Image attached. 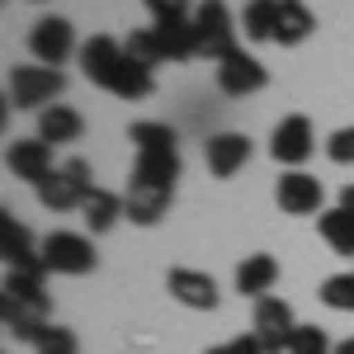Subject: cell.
<instances>
[{
    "mask_svg": "<svg viewBox=\"0 0 354 354\" xmlns=\"http://www.w3.org/2000/svg\"><path fill=\"white\" fill-rule=\"evenodd\" d=\"M81 71H85L90 85L109 90L118 100H147V95L156 90V76H151L118 38H109V33H95V38L81 43Z\"/></svg>",
    "mask_w": 354,
    "mask_h": 354,
    "instance_id": "obj_1",
    "label": "cell"
},
{
    "mask_svg": "<svg viewBox=\"0 0 354 354\" xmlns=\"http://www.w3.org/2000/svg\"><path fill=\"white\" fill-rule=\"evenodd\" d=\"M95 189H100V185L90 180V165H85L81 156H71L62 170H53V175L38 185V203H43L48 213H81V203Z\"/></svg>",
    "mask_w": 354,
    "mask_h": 354,
    "instance_id": "obj_2",
    "label": "cell"
},
{
    "mask_svg": "<svg viewBox=\"0 0 354 354\" xmlns=\"http://www.w3.org/2000/svg\"><path fill=\"white\" fill-rule=\"evenodd\" d=\"M194 38H198V57H208V62H227L241 48L236 43V19H232L227 0H203L194 10Z\"/></svg>",
    "mask_w": 354,
    "mask_h": 354,
    "instance_id": "obj_3",
    "label": "cell"
},
{
    "mask_svg": "<svg viewBox=\"0 0 354 354\" xmlns=\"http://www.w3.org/2000/svg\"><path fill=\"white\" fill-rule=\"evenodd\" d=\"M66 90V76L57 66H15L10 71V109H48Z\"/></svg>",
    "mask_w": 354,
    "mask_h": 354,
    "instance_id": "obj_4",
    "label": "cell"
},
{
    "mask_svg": "<svg viewBox=\"0 0 354 354\" xmlns=\"http://www.w3.org/2000/svg\"><path fill=\"white\" fill-rule=\"evenodd\" d=\"M43 265H48V274L81 279V274H95L100 255H95V241L81 232H53V236H43Z\"/></svg>",
    "mask_w": 354,
    "mask_h": 354,
    "instance_id": "obj_5",
    "label": "cell"
},
{
    "mask_svg": "<svg viewBox=\"0 0 354 354\" xmlns=\"http://www.w3.org/2000/svg\"><path fill=\"white\" fill-rule=\"evenodd\" d=\"M312 151H317V133H312V118H307V113H288V118L274 123L270 156L283 165V170H298Z\"/></svg>",
    "mask_w": 354,
    "mask_h": 354,
    "instance_id": "obj_6",
    "label": "cell"
},
{
    "mask_svg": "<svg viewBox=\"0 0 354 354\" xmlns=\"http://www.w3.org/2000/svg\"><path fill=\"white\" fill-rule=\"evenodd\" d=\"M28 53H33L38 66H57V71H62V62L76 53V28H71V19L43 15L38 24L28 28Z\"/></svg>",
    "mask_w": 354,
    "mask_h": 354,
    "instance_id": "obj_7",
    "label": "cell"
},
{
    "mask_svg": "<svg viewBox=\"0 0 354 354\" xmlns=\"http://www.w3.org/2000/svg\"><path fill=\"white\" fill-rule=\"evenodd\" d=\"M293 330H298V322H293V307L283 298H260L255 302V322H250V335L265 345L270 354H283L288 350V340H293Z\"/></svg>",
    "mask_w": 354,
    "mask_h": 354,
    "instance_id": "obj_8",
    "label": "cell"
},
{
    "mask_svg": "<svg viewBox=\"0 0 354 354\" xmlns=\"http://www.w3.org/2000/svg\"><path fill=\"white\" fill-rule=\"evenodd\" d=\"M322 180L307 175V170H283L279 185H274V203L288 213V218H312V213H326L322 208Z\"/></svg>",
    "mask_w": 354,
    "mask_h": 354,
    "instance_id": "obj_9",
    "label": "cell"
},
{
    "mask_svg": "<svg viewBox=\"0 0 354 354\" xmlns=\"http://www.w3.org/2000/svg\"><path fill=\"white\" fill-rule=\"evenodd\" d=\"M270 85V71H265V62L260 57H250L245 48L218 62V90L222 95H232V100H245V95H260Z\"/></svg>",
    "mask_w": 354,
    "mask_h": 354,
    "instance_id": "obj_10",
    "label": "cell"
},
{
    "mask_svg": "<svg viewBox=\"0 0 354 354\" xmlns=\"http://www.w3.org/2000/svg\"><path fill=\"white\" fill-rule=\"evenodd\" d=\"M170 203H175V185H156V180H128V194H123L128 222H137V227H156V222L170 213Z\"/></svg>",
    "mask_w": 354,
    "mask_h": 354,
    "instance_id": "obj_11",
    "label": "cell"
},
{
    "mask_svg": "<svg viewBox=\"0 0 354 354\" xmlns=\"http://www.w3.org/2000/svg\"><path fill=\"white\" fill-rule=\"evenodd\" d=\"M5 165H10V175H19L28 180L33 189L53 175V147L43 142V137H19V142H10V151H5Z\"/></svg>",
    "mask_w": 354,
    "mask_h": 354,
    "instance_id": "obj_12",
    "label": "cell"
},
{
    "mask_svg": "<svg viewBox=\"0 0 354 354\" xmlns=\"http://www.w3.org/2000/svg\"><path fill=\"white\" fill-rule=\"evenodd\" d=\"M165 288H170V298L180 302V307H189V312H213L222 298L213 274H203V270H170L165 274Z\"/></svg>",
    "mask_w": 354,
    "mask_h": 354,
    "instance_id": "obj_13",
    "label": "cell"
},
{
    "mask_svg": "<svg viewBox=\"0 0 354 354\" xmlns=\"http://www.w3.org/2000/svg\"><path fill=\"white\" fill-rule=\"evenodd\" d=\"M0 255L10 270H48L43 265V245H33L28 227L15 213H0Z\"/></svg>",
    "mask_w": 354,
    "mask_h": 354,
    "instance_id": "obj_14",
    "label": "cell"
},
{
    "mask_svg": "<svg viewBox=\"0 0 354 354\" xmlns=\"http://www.w3.org/2000/svg\"><path fill=\"white\" fill-rule=\"evenodd\" d=\"M203 161H208V170H213L218 180H232V175L245 170V161H250V137H245V133H218V137H208Z\"/></svg>",
    "mask_w": 354,
    "mask_h": 354,
    "instance_id": "obj_15",
    "label": "cell"
},
{
    "mask_svg": "<svg viewBox=\"0 0 354 354\" xmlns=\"http://www.w3.org/2000/svg\"><path fill=\"white\" fill-rule=\"evenodd\" d=\"M279 283V260L265 255V250H255V255H245L241 265H236V293L241 298H270V288Z\"/></svg>",
    "mask_w": 354,
    "mask_h": 354,
    "instance_id": "obj_16",
    "label": "cell"
},
{
    "mask_svg": "<svg viewBox=\"0 0 354 354\" xmlns=\"http://www.w3.org/2000/svg\"><path fill=\"white\" fill-rule=\"evenodd\" d=\"M81 133H85V118H81V109H71V104H48V109L38 113V137H43L48 147L81 142Z\"/></svg>",
    "mask_w": 354,
    "mask_h": 354,
    "instance_id": "obj_17",
    "label": "cell"
},
{
    "mask_svg": "<svg viewBox=\"0 0 354 354\" xmlns=\"http://www.w3.org/2000/svg\"><path fill=\"white\" fill-rule=\"evenodd\" d=\"M312 28H317L312 5H302V0H279V28H274V43H279V48H298V43H307Z\"/></svg>",
    "mask_w": 354,
    "mask_h": 354,
    "instance_id": "obj_18",
    "label": "cell"
},
{
    "mask_svg": "<svg viewBox=\"0 0 354 354\" xmlns=\"http://www.w3.org/2000/svg\"><path fill=\"white\" fill-rule=\"evenodd\" d=\"M118 218H128V208H123V194H113V189H95L90 198L81 203V222H85V232H109Z\"/></svg>",
    "mask_w": 354,
    "mask_h": 354,
    "instance_id": "obj_19",
    "label": "cell"
},
{
    "mask_svg": "<svg viewBox=\"0 0 354 354\" xmlns=\"http://www.w3.org/2000/svg\"><path fill=\"white\" fill-rule=\"evenodd\" d=\"M156 28V38H161V53L165 62H189V57H198V38H194V15L189 19H161Z\"/></svg>",
    "mask_w": 354,
    "mask_h": 354,
    "instance_id": "obj_20",
    "label": "cell"
},
{
    "mask_svg": "<svg viewBox=\"0 0 354 354\" xmlns=\"http://www.w3.org/2000/svg\"><path fill=\"white\" fill-rule=\"evenodd\" d=\"M317 232H322V241H326L335 255L354 260V213H345V208L335 203V208H326V213L317 218Z\"/></svg>",
    "mask_w": 354,
    "mask_h": 354,
    "instance_id": "obj_21",
    "label": "cell"
},
{
    "mask_svg": "<svg viewBox=\"0 0 354 354\" xmlns=\"http://www.w3.org/2000/svg\"><path fill=\"white\" fill-rule=\"evenodd\" d=\"M241 28H245L250 43H274V28H279V0H245Z\"/></svg>",
    "mask_w": 354,
    "mask_h": 354,
    "instance_id": "obj_22",
    "label": "cell"
},
{
    "mask_svg": "<svg viewBox=\"0 0 354 354\" xmlns=\"http://www.w3.org/2000/svg\"><path fill=\"white\" fill-rule=\"evenodd\" d=\"M133 180H156V185H175L180 180V151H137Z\"/></svg>",
    "mask_w": 354,
    "mask_h": 354,
    "instance_id": "obj_23",
    "label": "cell"
},
{
    "mask_svg": "<svg viewBox=\"0 0 354 354\" xmlns=\"http://www.w3.org/2000/svg\"><path fill=\"white\" fill-rule=\"evenodd\" d=\"M128 142H133L137 151H180V137H175V128H165V123H156V118L133 123V128H128Z\"/></svg>",
    "mask_w": 354,
    "mask_h": 354,
    "instance_id": "obj_24",
    "label": "cell"
},
{
    "mask_svg": "<svg viewBox=\"0 0 354 354\" xmlns=\"http://www.w3.org/2000/svg\"><path fill=\"white\" fill-rule=\"evenodd\" d=\"M123 48H128V53H133L137 62L147 66V71H156V66L165 62V53H161V38H156V28H133Z\"/></svg>",
    "mask_w": 354,
    "mask_h": 354,
    "instance_id": "obj_25",
    "label": "cell"
},
{
    "mask_svg": "<svg viewBox=\"0 0 354 354\" xmlns=\"http://www.w3.org/2000/svg\"><path fill=\"white\" fill-rule=\"evenodd\" d=\"M322 302L335 312H354V270L350 274H330L322 283Z\"/></svg>",
    "mask_w": 354,
    "mask_h": 354,
    "instance_id": "obj_26",
    "label": "cell"
},
{
    "mask_svg": "<svg viewBox=\"0 0 354 354\" xmlns=\"http://www.w3.org/2000/svg\"><path fill=\"white\" fill-rule=\"evenodd\" d=\"M283 354H335V345H330V335L322 326H298Z\"/></svg>",
    "mask_w": 354,
    "mask_h": 354,
    "instance_id": "obj_27",
    "label": "cell"
},
{
    "mask_svg": "<svg viewBox=\"0 0 354 354\" xmlns=\"http://www.w3.org/2000/svg\"><path fill=\"white\" fill-rule=\"evenodd\" d=\"M33 350L38 354H76L81 345H76V335H71L66 326H48L38 340H33Z\"/></svg>",
    "mask_w": 354,
    "mask_h": 354,
    "instance_id": "obj_28",
    "label": "cell"
},
{
    "mask_svg": "<svg viewBox=\"0 0 354 354\" xmlns=\"http://www.w3.org/2000/svg\"><path fill=\"white\" fill-rule=\"evenodd\" d=\"M326 156L335 165H354V123L350 128H335V133L326 137Z\"/></svg>",
    "mask_w": 354,
    "mask_h": 354,
    "instance_id": "obj_29",
    "label": "cell"
},
{
    "mask_svg": "<svg viewBox=\"0 0 354 354\" xmlns=\"http://www.w3.org/2000/svg\"><path fill=\"white\" fill-rule=\"evenodd\" d=\"M147 10H151V19L161 24V19H189V0H142Z\"/></svg>",
    "mask_w": 354,
    "mask_h": 354,
    "instance_id": "obj_30",
    "label": "cell"
},
{
    "mask_svg": "<svg viewBox=\"0 0 354 354\" xmlns=\"http://www.w3.org/2000/svg\"><path fill=\"white\" fill-rule=\"evenodd\" d=\"M208 354H265V345L255 335H236V340H227V345H218V350H208Z\"/></svg>",
    "mask_w": 354,
    "mask_h": 354,
    "instance_id": "obj_31",
    "label": "cell"
},
{
    "mask_svg": "<svg viewBox=\"0 0 354 354\" xmlns=\"http://www.w3.org/2000/svg\"><path fill=\"white\" fill-rule=\"evenodd\" d=\"M340 208H345V213H354V185H345V189H340Z\"/></svg>",
    "mask_w": 354,
    "mask_h": 354,
    "instance_id": "obj_32",
    "label": "cell"
},
{
    "mask_svg": "<svg viewBox=\"0 0 354 354\" xmlns=\"http://www.w3.org/2000/svg\"><path fill=\"white\" fill-rule=\"evenodd\" d=\"M335 354H354V335H350V340H340V345H335Z\"/></svg>",
    "mask_w": 354,
    "mask_h": 354,
    "instance_id": "obj_33",
    "label": "cell"
},
{
    "mask_svg": "<svg viewBox=\"0 0 354 354\" xmlns=\"http://www.w3.org/2000/svg\"><path fill=\"white\" fill-rule=\"evenodd\" d=\"M265 354H270V350H265Z\"/></svg>",
    "mask_w": 354,
    "mask_h": 354,
    "instance_id": "obj_34",
    "label": "cell"
}]
</instances>
